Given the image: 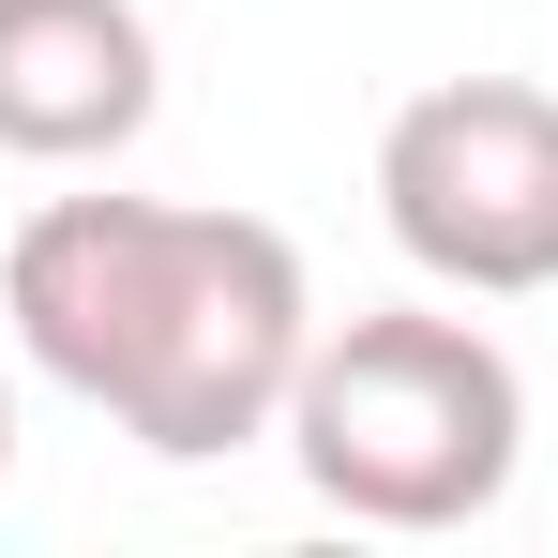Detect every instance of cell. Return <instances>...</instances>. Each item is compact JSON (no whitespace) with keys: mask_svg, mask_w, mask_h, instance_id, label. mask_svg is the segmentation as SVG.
<instances>
[{"mask_svg":"<svg viewBox=\"0 0 558 558\" xmlns=\"http://www.w3.org/2000/svg\"><path fill=\"white\" fill-rule=\"evenodd\" d=\"M0 317L61 392H92L167 468L287 438V392L317 348L302 242L257 211H182V196H46L0 257Z\"/></svg>","mask_w":558,"mask_h":558,"instance_id":"1","label":"cell"},{"mask_svg":"<svg viewBox=\"0 0 558 558\" xmlns=\"http://www.w3.org/2000/svg\"><path fill=\"white\" fill-rule=\"evenodd\" d=\"M287 453L302 483L348 513V529H468L513 498V453H529V377L498 332L468 317H348L302 348V392H287Z\"/></svg>","mask_w":558,"mask_h":558,"instance_id":"2","label":"cell"},{"mask_svg":"<svg viewBox=\"0 0 558 558\" xmlns=\"http://www.w3.org/2000/svg\"><path fill=\"white\" fill-rule=\"evenodd\" d=\"M377 211L392 242L468 302L558 287V92L529 76H438L377 136Z\"/></svg>","mask_w":558,"mask_h":558,"instance_id":"3","label":"cell"},{"mask_svg":"<svg viewBox=\"0 0 558 558\" xmlns=\"http://www.w3.org/2000/svg\"><path fill=\"white\" fill-rule=\"evenodd\" d=\"M151 15L136 0H0V151L15 167H106L151 136Z\"/></svg>","mask_w":558,"mask_h":558,"instance_id":"4","label":"cell"},{"mask_svg":"<svg viewBox=\"0 0 558 558\" xmlns=\"http://www.w3.org/2000/svg\"><path fill=\"white\" fill-rule=\"evenodd\" d=\"M0 468H15V377H0Z\"/></svg>","mask_w":558,"mask_h":558,"instance_id":"5","label":"cell"}]
</instances>
